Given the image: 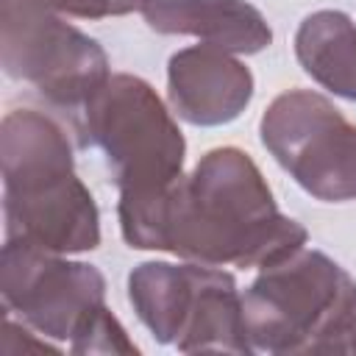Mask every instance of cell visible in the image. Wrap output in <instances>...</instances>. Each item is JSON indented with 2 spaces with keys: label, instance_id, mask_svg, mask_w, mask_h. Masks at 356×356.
<instances>
[{
  "label": "cell",
  "instance_id": "7c38bea8",
  "mask_svg": "<svg viewBox=\"0 0 356 356\" xmlns=\"http://www.w3.org/2000/svg\"><path fill=\"white\" fill-rule=\"evenodd\" d=\"M72 353H139V348L128 339V334H125V328H122V323L106 309L95 323H92V328L70 348Z\"/></svg>",
  "mask_w": 356,
  "mask_h": 356
},
{
  "label": "cell",
  "instance_id": "3957f363",
  "mask_svg": "<svg viewBox=\"0 0 356 356\" xmlns=\"http://www.w3.org/2000/svg\"><path fill=\"white\" fill-rule=\"evenodd\" d=\"M72 128L81 147L106 156L120 189V228L142 220L184 175L186 139L156 89L136 75H111Z\"/></svg>",
  "mask_w": 356,
  "mask_h": 356
},
{
  "label": "cell",
  "instance_id": "52a82bcc",
  "mask_svg": "<svg viewBox=\"0 0 356 356\" xmlns=\"http://www.w3.org/2000/svg\"><path fill=\"white\" fill-rule=\"evenodd\" d=\"M270 156L300 189L325 203L356 200V125L312 89L281 92L261 114Z\"/></svg>",
  "mask_w": 356,
  "mask_h": 356
},
{
  "label": "cell",
  "instance_id": "6da1fadb",
  "mask_svg": "<svg viewBox=\"0 0 356 356\" xmlns=\"http://www.w3.org/2000/svg\"><path fill=\"white\" fill-rule=\"evenodd\" d=\"M306 236L298 220L278 211L253 159L231 145L203 153L189 175L122 231L131 248L214 267H273L298 253Z\"/></svg>",
  "mask_w": 356,
  "mask_h": 356
},
{
  "label": "cell",
  "instance_id": "9c48e42d",
  "mask_svg": "<svg viewBox=\"0 0 356 356\" xmlns=\"http://www.w3.org/2000/svg\"><path fill=\"white\" fill-rule=\"evenodd\" d=\"M167 97L189 125H225L250 103L253 75L228 50L214 44L184 47L167 64Z\"/></svg>",
  "mask_w": 356,
  "mask_h": 356
},
{
  "label": "cell",
  "instance_id": "30bf717a",
  "mask_svg": "<svg viewBox=\"0 0 356 356\" xmlns=\"http://www.w3.org/2000/svg\"><path fill=\"white\" fill-rule=\"evenodd\" d=\"M145 22L156 33H186L234 56H250L273 42L259 8L245 0H145Z\"/></svg>",
  "mask_w": 356,
  "mask_h": 356
},
{
  "label": "cell",
  "instance_id": "4fadbf2b",
  "mask_svg": "<svg viewBox=\"0 0 356 356\" xmlns=\"http://www.w3.org/2000/svg\"><path fill=\"white\" fill-rule=\"evenodd\" d=\"M64 17L78 19H103V17H122L131 11H142L145 0H36Z\"/></svg>",
  "mask_w": 356,
  "mask_h": 356
},
{
  "label": "cell",
  "instance_id": "ba28073f",
  "mask_svg": "<svg viewBox=\"0 0 356 356\" xmlns=\"http://www.w3.org/2000/svg\"><path fill=\"white\" fill-rule=\"evenodd\" d=\"M0 295L6 312L50 339H70V348L106 312V278L95 264L11 239L3 242Z\"/></svg>",
  "mask_w": 356,
  "mask_h": 356
},
{
  "label": "cell",
  "instance_id": "5b68a950",
  "mask_svg": "<svg viewBox=\"0 0 356 356\" xmlns=\"http://www.w3.org/2000/svg\"><path fill=\"white\" fill-rule=\"evenodd\" d=\"M128 300L161 345L181 353H253L231 273L200 261H145L128 275Z\"/></svg>",
  "mask_w": 356,
  "mask_h": 356
},
{
  "label": "cell",
  "instance_id": "8992f818",
  "mask_svg": "<svg viewBox=\"0 0 356 356\" xmlns=\"http://www.w3.org/2000/svg\"><path fill=\"white\" fill-rule=\"evenodd\" d=\"M0 56L6 75L28 81L72 122L111 78L106 50L36 0H0Z\"/></svg>",
  "mask_w": 356,
  "mask_h": 356
},
{
  "label": "cell",
  "instance_id": "5bb4252c",
  "mask_svg": "<svg viewBox=\"0 0 356 356\" xmlns=\"http://www.w3.org/2000/svg\"><path fill=\"white\" fill-rule=\"evenodd\" d=\"M331 353H353L356 356V312L350 314V320L345 323V328L339 331Z\"/></svg>",
  "mask_w": 356,
  "mask_h": 356
},
{
  "label": "cell",
  "instance_id": "7a4b0ae2",
  "mask_svg": "<svg viewBox=\"0 0 356 356\" xmlns=\"http://www.w3.org/2000/svg\"><path fill=\"white\" fill-rule=\"evenodd\" d=\"M6 239L50 253L100 245V211L75 172L67 128L44 111L14 108L0 125Z\"/></svg>",
  "mask_w": 356,
  "mask_h": 356
},
{
  "label": "cell",
  "instance_id": "8fae6325",
  "mask_svg": "<svg viewBox=\"0 0 356 356\" xmlns=\"http://www.w3.org/2000/svg\"><path fill=\"white\" fill-rule=\"evenodd\" d=\"M295 56L323 89L356 100V22L345 11L309 14L295 33Z\"/></svg>",
  "mask_w": 356,
  "mask_h": 356
},
{
  "label": "cell",
  "instance_id": "277c9868",
  "mask_svg": "<svg viewBox=\"0 0 356 356\" xmlns=\"http://www.w3.org/2000/svg\"><path fill=\"white\" fill-rule=\"evenodd\" d=\"M356 312V281L320 250L300 248L261 267L242 295V323L253 353H331Z\"/></svg>",
  "mask_w": 356,
  "mask_h": 356
}]
</instances>
